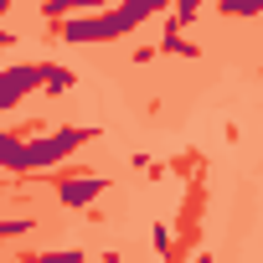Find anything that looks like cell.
Listing matches in <instances>:
<instances>
[{
  "instance_id": "3957f363",
  "label": "cell",
  "mask_w": 263,
  "mask_h": 263,
  "mask_svg": "<svg viewBox=\"0 0 263 263\" xmlns=\"http://www.w3.org/2000/svg\"><path fill=\"white\" fill-rule=\"evenodd\" d=\"M160 57H201V42H191V36H181V31H171V26H160Z\"/></svg>"
},
{
  "instance_id": "8992f818",
  "label": "cell",
  "mask_w": 263,
  "mask_h": 263,
  "mask_svg": "<svg viewBox=\"0 0 263 263\" xmlns=\"http://www.w3.org/2000/svg\"><path fill=\"white\" fill-rule=\"evenodd\" d=\"M201 11H206V0H171V21H176L181 31H186V26H191Z\"/></svg>"
},
{
  "instance_id": "5bb4252c",
  "label": "cell",
  "mask_w": 263,
  "mask_h": 263,
  "mask_svg": "<svg viewBox=\"0 0 263 263\" xmlns=\"http://www.w3.org/2000/svg\"><path fill=\"white\" fill-rule=\"evenodd\" d=\"M11 6H16V0H0V16H6V11H11Z\"/></svg>"
},
{
  "instance_id": "7c38bea8",
  "label": "cell",
  "mask_w": 263,
  "mask_h": 263,
  "mask_svg": "<svg viewBox=\"0 0 263 263\" xmlns=\"http://www.w3.org/2000/svg\"><path fill=\"white\" fill-rule=\"evenodd\" d=\"M6 47H16V31H0V52H6Z\"/></svg>"
},
{
  "instance_id": "9a60e30c",
  "label": "cell",
  "mask_w": 263,
  "mask_h": 263,
  "mask_svg": "<svg viewBox=\"0 0 263 263\" xmlns=\"http://www.w3.org/2000/svg\"><path fill=\"white\" fill-rule=\"evenodd\" d=\"M258 6H263V0H258Z\"/></svg>"
},
{
  "instance_id": "6da1fadb",
  "label": "cell",
  "mask_w": 263,
  "mask_h": 263,
  "mask_svg": "<svg viewBox=\"0 0 263 263\" xmlns=\"http://www.w3.org/2000/svg\"><path fill=\"white\" fill-rule=\"evenodd\" d=\"M98 140V129H42V135H26L21 140V150L11 155V176H36V171H47V165H62L67 155H78L83 145H93Z\"/></svg>"
},
{
  "instance_id": "ba28073f",
  "label": "cell",
  "mask_w": 263,
  "mask_h": 263,
  "mask_svg": "<svg viewBox=\"0 0 263 263\" xmlns=\"http://www.w3.org/2000/svg\"><path fill=\"white\" fill-rule=\"evenodd\" d=\"M36 227V217H11V222H0V242L6 237H21V232H31Z\"/></svg>"
},
{
  "instance_id": "30bf717a",
  "label": "cell",
  "mask_w": 263,
  "mask_h": 263,
  "mask_svg": "<svg viewBox=\"0 0 263 263\" xmlns=\"http://www.w3.org/2000/svg\"><path fill=\"white\" fill-rule=\"evenodd\" d=\"M155 57H160V47H155V42H140V47H135V62H140V67H145V62H155Z\"/></svg>"
},
{
  "instance_id": "5b68a950",
  "label": "cell",
  "mask_w": 263,
  "mask_h": 263,
  "mask_svg": "<svg viewBox=\"0 0 263 263\" xmlns=\"http://www.w3.org/2000/svg\"><path fill=\"white\" fill-rule=\"evenodd\" d=\"M201 171H206V160H201L196 150H181V155L171 160V176H181V181H201Z\"/></svg>"
},
{
  "instance_id": "9c48e42d",
  "label": "cell",
  "mask_w": 263,
  "mask_h": 263,
  "mask_svg": "<svg viewBox=\"0 0 263 263\" xmlns=\"http://www.w3.org/2000/svg\"><path fill=\"white\" fill-rule=\"evenodd\" d=\"M42 16H47V21H62V16H72V0H42Z\"/></svg>"
},
{
  "instance_id": "7a4b0ae2",
  "label": "cell",
  "mask_w": 263,
  "mask_h": 263,
  "mask_svg": "<svg viewBox=\"0 0 263 263\" xmlns=\"http://www.w3.org/2000/svg\"><path fill=\"white\" fill-rule=\"evenodd\" d=\"M103 176H88V171H78V176H67L62 186H57V201L67 206V212H78V206H93V196H103Z\"/></svg>"
},
{
  "instance_id": "8fae6325",
  "label": "cell",
  "mask_w": 263,
  "mask_h": 263,
  "mask_svg": "<svg viewBox=\"0 0 263 263\" xmlns=\"http://www.w3.org/2000/svg\"><path fill=\"white\" fill-rule=\"evenodd\" d=\"M0 263H47V253H26V258H0Z\"/></svg>"
},
{
  "instance_id": "52a82bcc",
  "label": "cell",
  "mask_w": 263,
  "mask_h": 263,
  "mask_svg": "<svg viewBox=\"0 0 263 263\" xmlns=\"http://www.w3.org/2000/svg\"><path fill=\"white\" fill-rule=\"evenodd\" d=\"M217 11H222V16H263L258 0H217Z\"/></svg>"
},
{
  "instance_id": "277c9868",
  "label": "cell",
  "mask_w": 263,
  "mask_h": 263,
  "mask_svg": "<svg viewBox=\"0 0 263 263\" xmlns=\"http://www.w3.org/2000/svg\"><path fill=\"white\" fill-rule=\"evenodd\" d=\"M72 88H78V72H72V67H57V62H47L42 93H52V98H57V93H72Z\"/></svg>"
},
{
  "instance_id": "4fadbf2b",
  "label": "cell",
  "mask_w": 263,
  "mask_h": 263,
  "mask_svg": "<svg viewBox=\"0 0 263 263\" xmlns=\"http://www.w3.org/2000/svg\"><path fill=\"white\" fill-rule=\"evenodd\" d=\"M103 263H124V253H114V248H108V253H103Z\"/></svg>"
}]
</instances>
